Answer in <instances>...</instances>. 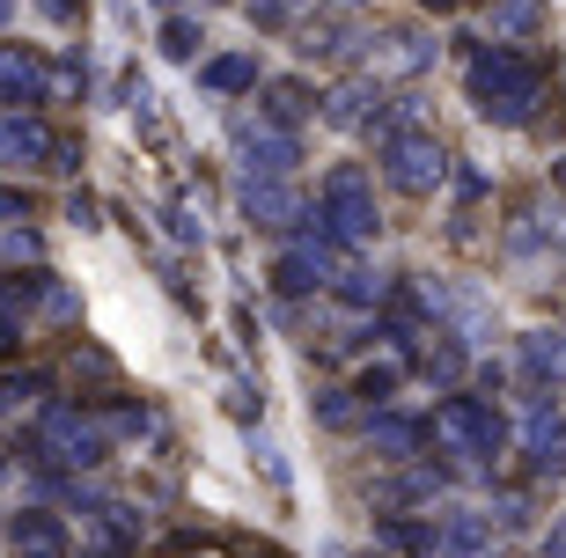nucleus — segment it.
I'll return each instance as SVG.
<instances>
[{
	"instance_id": "obj_1",
	"label": "nucleus",
	"mask_w": 566,
	"mask_h": 558,
	"mask_svg": "<svg viewBox=\"0 0 566 558\" xmlns=\"http://www.w3.org/2000/svg\"><path fill=\"white\" fill-rule=\"evenodd\" d=\"M537 66L523 60V52H507V44H493V52H479V66H471V96H479L485 118H530V104H537Z\"/></svg>"
},
{
	"instance_id": "obj_2",
	"label": "nucleus",
	"mask_w": 566,
	"mask_h": 558,
	"mask_svg": "<svg viewBox=\"0 0 566 558\" xmlns=\"http://www.w3.org/2000/svg\"><path fill=\"white\" fill-rule=\"evenodd\" d=\"M382 177H390L398 191H412V199L441 185V140L412 125V104L382 118Z\"/></svg>"
},
{
	"instance_id": "obj_3",
	"label": "nucleus",
	"mask_w": 566,
	"mask_h": 558,
	"mask_svg": "<svg viewBox=\"0 0 566 558\" xmlns=\"http://www.w3.org/2000/svg\"><path fill=\"white\" fill-rule=\"evenodd\" d=\"M434 434L457 455H501V419H493V404H479V397H449L434 412Z\"/></svg>"
},
{
	"instance_id": "obj_4",
	"label": "nucleus",
	"mask_w": 566,
	"mask_h": 558,
	"mask_svg": "<svg viewBox=\"0 0 566 558\" xmlns=\"http://www.w3.org/2000/svg\"><path fill=\"white\" fill-rule=\"evenodd\" d=\"M316 199H324V221H332L338 235H368V228H376V191H368L360 169H332Z\"/></svg>"
},
{
	"instance_id": "obj_5",
	"label": "nucleus",
	"mask_w": 566,
	"mask_h": 558,
	"mask_svg": "<svg viewBox=\"0 0 566 558\" xmlns=\"http://www.w3.org/2000/svg\"><path fill=\"white\" fill-rule=\"evenodd\" d=\"M52 162V133L38 110H0V169H44Z\"/></svg>"
},
{
	"instance_id": "obj_6",
	"label": "nucleus",
	"mask_w": 566,
	"mask_h": 558,
	"mask_svg": "<svg viewBox=\"0 0 566 558\" xmlns=\"http://www.w3.org/2000/svg\"><path fill=\"white\" fill-rule=\"evenodd\" d=\"M0 96H8V110L44 104V60H38V52H15V44H0Z\"/></svg>"
},
{
	"instance_id": "obj_7",
	"label": "nucleus",
	"mask_w": 566,
	"mask_h": 558,
	"mask_svg": "<svg viewBox=\"0 0 566 558\" xmlns=\"http://www.w3.org/2000/svg\"><path fill=\"white\" fill-rule=\"evenodd\" d=\"M15 558H66V537L44 515H22L15 522Z\"/></svg>"
},
{
	"instance_id": "obj_8",
	"label": "nucleus",
	"mask_w": 566,
	"mask_h": 558,
	"mask_svg": "<svg viewBox=\"0 0 566 558\" xmlns=\"http://www.w3.org/2000/svg\"><path fill=\"white\" fill-rule=\"evenodd\" d=\"M207 88H229V96L235 88H258V60H235V52L229 60H207Z\"/></svg>"
},
{
	"instance_id": "obj_9",
	"label": "nucleus",
	"mask_w": 566,
	"mask_h": 558,
	"mask_svg": "<svg viewBox=\"0 0 566 558\" xmlns=\"http://www.w3.org/2000/svg\"><path fill=\"white\" fill-rule=\"evenodd\" d=\"M251 162H258V169H273V177H280V169L294 162V140H251Z\"/></svg>"
},
{
	"instance_id": "obj_10",
	"label": "nucleus",
	"mask_w": 566,
	"mask_h": 558,
	"mask_svg": "<svg viewBox=\"0 0 566 558\" xmlns=\"http://www.w3.org/2000/svg\"><path fill=\"white\" fill-rule=\"evenodd\" d=\"M163 44L177 52V60H191V44H199V22H185V15H177V22L163 30Z\"/></svg>"
},
{
	"instance_id": "obj_11",
	"label": "nucleus",
	"mask_w": 566,
	"mask_h": 558,
	"mask_svg": "<svg viewBox=\"0 0 566 558\" xmlns=\"http://www.w3.org/2000/svg\"><path fill=\"white\" fill-rule=\"evenodd\" d=\"M265 96H273V118H302V88H294V82L265 88Z\"/></svg>"
},
{
	"instance_id": "obj_12",
	"label": "nucleus",
	"mask_w": 566,
	"mask_h": 558,
	"mask_svg": "<svg viewBox=\"0 0 566 558\" xmlns=\"http://www.w3.org/2000/svg\"><path fill=\"white\" fill-rule=\"evenodd\" d=\"M251 213H265V221H280V213H287V191H273V185H265V191H251Z\"/></svg>"
},
{
	"instance_id": "obj_13",
	"label": "nucleus",
	"mask_w": 566,
	"mask_h": 558,
	"mask_svg": "<svg viewBox=\"0 0 566 558\" xmlns=\"http://www.w3.org/2000/svg\"><path fill=\"white\" fill-rule=\"evenodd\" d=\"M420 8H434V15H441V8H457V0H420Z\"/></svg>"
},
{
	"instance_id": "obj_14",
	"label": "nucleus",
	"mask_w": 566,
	"mask_h": 558,
	"mask_svg": "<svg viewBox=\"0 0 566 558\" xmlns=\"http://www.w3.org/2000/svg\"><path fill=\"white\" fill-rule=\"evenodd\" d=\"M0 477H8V463H0Z\"/></svg>"
},
{
	"instance_id": "obj_15",
	"label": "nucleus",
	"mask_w": 566,
	"mask_h": 558,
	"mask_svg": "<svg viewBox=\"0 0 566 558\" xmlns=\"http://www.w3.org/2000/svg\"><path fill=\"white\" fill-rule=\"evenodd\" d=\"M280 8H287V0H280Z\"/></svg>"
},
{
	"instance_id": "obj_16",
	"label": "nucleus",
	"mask_w": 566,
	"mask_h": 558,
	"mask_svg": "<svg viewBox=\"0 0 566 558\" xmlns=\"http://www.w3.org/2000/svg\"><path fill=\"white\" fill-rule=\"evenodd\" d=\"M346 8H354V0H346Z\"/></svg>"
}]
</instances>
